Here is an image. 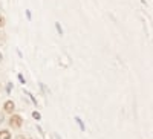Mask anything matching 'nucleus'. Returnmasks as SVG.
<instances>
[{"mask_svg":"<svg viewBox=\"0 0 153 139\" xmlns=\"http://www.w3.org/2000/svg\"><path fill=\"white\" fill-rule=\"evenodd\" d=\"M75 121H76V124H78V127H80V130H81V132H84V130H86V127H84V124H83L81 118H80V116H75Z\"/></svg>","mask_w":153,"mask_h":139,"instance_id":"4","label":"nucleus"},{"mask_svg":"<svg viewBox=\"0 0 153 139\" xmlns=\"http://www.w3.org/2000/svg\"><path fill=\"white\" fill-rule=\"evenodd\" d=\"M0 139H11V133L8 130H0Z\"/></svg>","mask_w":153,"mask_h":139,"instance_id":"3","label":"nucleus"},{"mask_svg":"<svg viewBox=\"0 0 153 139\" xmlns=\"http://www.w3.org/2000/svg\"><path fill=\"white\" fill-rule=\"evenodd\" d=\"M2 60H3V54H2V52H0V61H2Z\"/></svg>","mask_w":153,"mask_h":139,"instance_id":"11","label":"nucleus"},{"mask_svg":"<svg viewBox=\"0 0 153 139\" xmlns=\"http://www.w3.org/2000/svg\"><path fill=\"white\" fill-rule=\"evenodd\" d=\"M2 121H3V116H2V115H0V122H2Z\"/></svg>","mask_w":153,"mask_h":139,"instance_id":"12","label":"nucleus"},{"mask_svg":"<svg viewBox=\"0 0 153 139\" xmlns=\"http://www.w3.org/2000/svg\"><path fill=\"white\" fill-rule=\"evenodd\" d=\"M25 93H26V95H28V96L31 98V101H32V103H34V104H37V99L34 98V95H32V93H31L29 90H25Z\"/></svg>","mask_w":153,"mask_h":139,"instance_id":"5","label":"nucleus"},{"mask_svg":"<svg viewBox=\"0 0 153 139\" xmlns=\"http://www.w3.org/2000/svg\"><path fill=\"white\" fill-rule=\"evenodd\" d=\"M14 109H16V104L12 103L11 99H9V101H6V103L3 104V110H5L6 113H12V112H14Z\"/></svg>","mask_w":153,"mask_h":139,"instance_id":"2","label":"nucleus"},{"mask_svg":"<svg viewBox=\"0 0 153 139\" xmlns=\"http://www.w3.org/2000/svg\"><path fill=\"white\" fill-rule=\"evenodd\" d=\"M3 26H5V17L0 16V28H3Z\"/></svg>","mask_w":153,"mask_h":139,"instance_id":"8","label":"nucleus"},{"mask_svg":"<svg viewBox=\"0 0 153 139\" xmlns=\"http://www.w3.org/2000/svg\"><path fill=\"white\" fill-rule=\"evenodd\" d=\"M19 81H20L22 84H25V78H23V75H20V73H19Z\"/></svg>","mask_w":153,"mask_h":139,"instance_id":"9","label":"nucleus"},{"mask_svg":"<svg viewBox=\"0 0 153 139\" xmlns=\"http://www.w3.org/2000/svg\"><path fill=\"white\" fill-rule=\"evenodd\" d=\"M32 118L37 119V121H40V119H42V115H40L38 112H32Z\"/></svg>","mask_w":153,"mask_h":139,"instance_id":"6","label":"nucleus"},{"mask_svg":"<svg viewBox=\"0 0 153 139\" xmlns=\"http://www.w3.org/2000/svg\"><path fill=\"white\" fill-rule=\"evenodd\" d=\"M22 124H23V119H22V116H19V115H12V116L9 118V125H11L12 129H20Z\"/></svg>","mask_w":153,"mask_h":139,"instance_id":"1","label":"nucleus"},{"mask_svg":"<svg viewBox=\"0 0 153 139\" xmlns=\"http://www.w3.org/2000/svg\"><path fill=\"white\" fill-rule=\"evenodd\" d=\"M55 139H60V136H58V135H55Z\"/></svg>","mask_w":153,"mask_h":139,"instance_id":"13","label":"nucleus"},{"mask_svg":"<svg viewBox=\"0 0 153 139\" xmlns=\"http://www.w3.org/2000/svg\"><path fill=\"white\" fill-rule=\"evenodd\" d=\"M55 29H57V32H58L60 35H63V29H61V26H60V23H58V21L55 23Z\"/></svg>","mask_w":153,"mask_h":139,"instance_id":"7","label":"nucleus"},{"mask_svg":"<svg viewBox=\"0 0 153 139\" xmlns=\"http://www.w3.org/2000/svg\"><path fill=\"white\" fill-rule=\"evenodd\" d=\"M11 87H12V84H11V83H9V84H8V86H6V92H8V93H9V92H11Z\"/></svg>","mask_w":153,"mask_h":139,"instance_id":"10","label":"nucleus"}]
</instances>
